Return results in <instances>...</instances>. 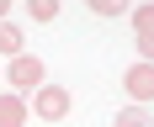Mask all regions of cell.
Wrapping results in <instances>:
<instances>
[{
    "mask_svg": "<svg viewBox=\"0 0 154 127\" xmlns=\"http://www.w3.org/2000/svg\"><path fill=\"white\" fill-rule=\"evenodd\" d=\"M112 127H154V117H149L143 106H122L117 117H112Z\"/></svg>",
    "mask_w": 154,
    "mask_h": 127,
    "instance_id": "7",
    "label": "cell"
},
{
    "mask_svg": "<svg viewBox=\"0 0 154 127\" xmlns=\"http://www.w3.org/2000/svg\"><path fill=\"white\" fill-rule=\"evenodd\" d=\"M27 16L32 21H59V0H27Z\"/></svg>",
    "mask_w": 154,
    "mask_h": 127,
    "instance_id": "8",
    "label": "cell"
},
{
    "mask_svg": "<svg viewBox=\"0 0 154 127\" xmlns=\"http://www.w3.org/2000/svg\"><path fill=\"white\" fill-rule=\"evenodd\" d=\"M37 85H43V58L16 53L11 58V90H37Z\"/></svg>",
    "mask_w": 154,
    "mask_h": 127,
    "instance_id": "3",
    "label": "cell"
},
{
    "mask_svg": "<svg viewBox=\"0 0 154 127\" xmlns=\"http://www.w3.org/2000/svg\"><path fill=\"white\" fill-rule=\"evenodd\" d=\"M0 21H11V0H0Z\"/></svg>",
    "mask_w": 154,
    "mask_h": 127,
    "instance_id": "11",
    "label": "cell"
},
{
    "mask_svg": "<svg viewBox=\"0 0 154 127\" xmlns=\"http://www.w3.org/2000/svg\"><path fill=\"white\" fill-rule=\"evenodd\" d=\"M133 43H138V58L154 64V32H149V37H133Z\"/></svg>",
    "mask_w": 154,
    "mask_h": 127,
    "instance_id": "10",
    "label": "cell"
},
{
    "mask_svg": "<svg viewBox=\"0 0 154 127\" xmlns=\"http://www.w3.org/2000/svg\"><path fill=\"white\" fill-rule=\"evenodd\" d=\"M85 5H91L96 16H122L128 11V0H85Z\"/></svg>",
    "mask_w": 154,
    "mask_h": 127,
    "instance_id": "9",
    "label": "cell"
},
{
    "mask_svg": "<svg viewBox=\"0 0 154 127\" xmlns=\"http://www.w3.org/2000/svg\"><path fill=\"white\" fill-rule=\"evenodd\" d=\"M154 32V0H138L133 5V37H149Z\"/></svg>",
    "mask_w": 154,
    "mask_h": 127,
    "instance_id": "6",
    "label": "cell"
},
{
    "mask_svg": "<svg viewBox=\"0 0 154 127\" xmlns=\"http://www.w3.org/2000/svg\"><path fill=\"white\" fill-rule=\"evenodd\" d=\"M122 90L133 95V106H149V101H154V64H143V58H138V64L122 74Z\"/></svg>",
    "mask_w": 154,
    "mask_h": 127,
    "instance_id": "2",
    "label": "cell"
},
{
    "mask_svg": "<svg viewBox=\"0 0 154 127\" xmlns=\"http://www.w3.org/2000/svg\"><path fill=\"white\" fill-rule=\"evenodd\" d=\"M27 48V37H21V27L16 21H0V58H16Z\"/></svg>",
    "mask_w": 154,
    "mask_h": 127,
    "instance_id": "5",
    "label": "cell"
},
{
    "mask_svg": "<svg viewBox=\"0 0 154 127\" xmlns=\"http://www.w3.org/2000/svg\"><path fill=\"white\" fill-rule=\"evenodd\" d=\"M69 106H75V101H69V90H64V85H37V90H32V111H37L43 122L69 117Z\"/></svg>",
    "mask_w": 154,
    "mask_h": 127,
    "instance_id": "1",
    "label": "cell"
},
{
    "mask_svg": "<svg viewBox=\"0 0 154 127\" xmlns=\"http://www.w3.org/2000/svg\"><path fill=\"white\" fill-rule=\"evenodd\" d=\"M27 117H32V106L21 101V95L0 90V127H27Z\"/></svg>",
    "mask_w": 154,
    "mask_h": 127,
    "instance_id": "4",
    "label": "cell"
}]
</instances>
